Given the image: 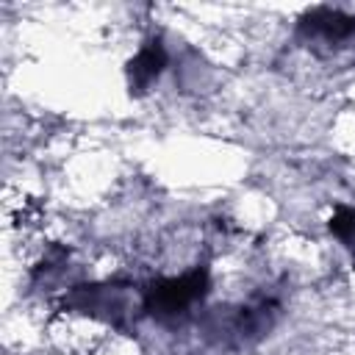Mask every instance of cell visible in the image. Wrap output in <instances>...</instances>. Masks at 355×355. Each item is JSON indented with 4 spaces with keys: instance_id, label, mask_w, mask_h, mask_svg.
I'll return each mask as SVG.
<instances>
[{
    "instance_id": "cell-1",
    "label": "cell",
    "mask_w": 355,
    "mask_h": 355,
    "mask_svg": "<svg viewBox=\"0 0 355 355\" xmlns=\"http://www.w3.org/2000/svg\"><path fill=\"white\" fill-rule=\"evenodd\" d=\"M205 291H208V277L205 272L197 269L183 277L153 283V288H147L144 308L158 319H175V316H183L197 300H202Z\"/></svg>"
},
{
    "instance_id": "cell-2",
    "label": "cell",
    "mask_w": 355,
    "mask_h": 355,
    "mask_svg": "<svg viewBox=\"0 0 355 355\" xmlns=\"http://www.w3.org/2000/svg\"><path fill=\"white\" fill-rule=\"evenodd\" d=\"M164 67H166V53H164L161 42L158 39L147 42L139 50V55L130 61V89H139V92L150 89L161 78Z\"/></svg>"
},
{
    "instance_id": "cell-3",
    "label": "cell",
    "mask_w": 355,
    "mask_h": 355,
    "mask_svg": "<svg viewBox=\"0 0 355 355\" xmlns=\"http://www.w3.org/2000/svg\"><path fill=\"white\" fill-rule=\"evenodd\" d=\"M330 230L333 236L352 252L355 258V211H338L333 219H330Z\"/></svg>"
}]
</instances>
